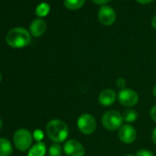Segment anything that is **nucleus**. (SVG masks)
<instances>
[{"instance_id":"obj_9","label":"nucleus","mask_w":156,"mask_h":156,"mask_svg":"<svg viewBox=\"0 0 156 156\" xmlns=\"http://www.w3.org/2000/svg\"><path fill=\"white\" fill-rule=\"evenodd\" d=\"M98 20L104 26H110L116 20V12L112 8L103 6L98 11Z\"/></svg>"},{"instance_id":"obj_14","label":"nucleus","mask_w":156,"mask_h":156,"mask_svg":"<svg viewBox=\"0 0 156 156\" xmlns=\"http://www.w3.org/2000/svg\"><path fill=\"white\" fill-rule=\"evenodd\" d=\"M86 0H64V6L66 9L75 10L84 6Z\"/></svg>"},{"instance_id":"obj_3","label":"nucleus","mask_w":156,"mask_h":156,"mask_svg":"<svg viewBox=\"0 0 156 156\" xmlns=\"http://www.w3.org/2000/svg\"><path fill=\"white\" fill-rule=\"evenodd\" d=\"M123 117L122 115L116 111V110H109L107 111L102 116V125L108 130H117L119 129L123 123Z\"/></svg>"},{"instance_id":"obj_2","label":"nucleus","mask_w":156,"mask_h":156,"mask_svg":"<svg viewBox=\"0 0 156 156\" xmlns=\"http://www.w3.org/2000/svg\"><path fill=\"white\" fill-rule=\"evenodd\" d=\"M6 41L12 48H23L30 42V34L23 28H15L9 31Z\"/></svg>"},{"instance_id":"obj_27","label":"nucleus","mask_w":156,"mask_h":156,"mask_svg":"<svg viewBox=\"0 0 156 156\" xmlns=\"http://www.w3.org/2000/svg\"><path fill=\"white\" fill-rule=\"evenodd\" d=\"M2 80V75H1V73H0V82H1Z\"/></svg>"},{"instance_id":"obj_11","label":"nucleus","mask_w":156,"mask_h":156,"mask_svg":"<svg viewBox=\"0 0 156 156\" xmlns=\"http://www.w3.org/2000/svg\"><path fill=\"white\" fill-rule=\"evenodd\" d=\"M30 33L32 36L40 37L46 30V23L44 20H42L41 19L34 20L30 26Z\"/></svg>"},{"instance_id":"obj_24","label":"nucleus","mask_w":156,"mask_h":156,"mask_svg":"<svg viewBox=\"0 0 156 156\" xmlns=\"http://www.w3.org/2000/svg\"><path fill=\"white\" fill-rule=\"evenodd\" d=\"M136 1L140 3V4H148V3L151 2L152 0H136Z\"/></svg>"},{"instance_id":"obj_20","label":"nucleus","mask_w":156,"mask_h":156,"mask_svg":"<svg viewBox=\"0 0 156 156\" xmlns=\"http://www.w3.org/2000/svg\"><path fill=\"white\" fill-rule=\"evenodd\" d=\"M150 115H151V119H152L154 122H156V105L153 106V107L151 108V111H150Z\"/></svg>"},{"instance_id":"obj_5","label":"nucleus","mask_w":156,"mask_h":156,"mask_svg":"<svg viewBox=\"0 0 156 156\" xmlns=\"http://www.w3.org/2000/svg\"><path fill=\"white\" fill-rule=\"evenodd\" d=\"M77 127L83 134L91 135L97 129L96 119L90 114H82L77 119Z\"/></svg>"},{"instance_id":"obj_15","label":"nucleus","mask_w":156,"mask_h":156,"mask_svg":"<svg viewBox=\"0 0 156 156\" xmlns=\"http://www.w3.org/2000/svg\"><path fill=\"white\" fill-rule=\"evenodd\" d=\"M123 117V120L128 122V123H131L137 120L138 119V112L134 109H127L123 112L122 114Z\"/></svg>"},{"instance_id":"obj_25","label":"nucleus","mask_w":156,"mask_h":156,"mask_svg":"<svg viewBox=\"0 0 156 156\" xmlns=\"http://www.w3.org/2000/svg\"><path fill=\"white\" fill-rule=\"evenodd\" d=\"M152 94H153V96L156 98V85L154 86V87H153V89H152Z\"/></svg>"},{"instance_id":"obj_26","label":"nucleus","mask_w":156,"mask_h":156,"mask_svg":"<svg viewBox=\"0 0 156 156\" xmlns=\"http://www.w3.org/2000/svg\"><path fill=\"white\" fill-rule=\"evenodd\" d=\"M1 129H2V120L0 119V130H1Z\"/></svg>"},{"instance_id":"obj_6","label":"nucleus","mask_w":156,"mask_h":156,"mask_svg":"<svg viewBox=\"0 0 156 156\" xmlns=\"http://www.w3.org/2000/svg\"><path fill=\"white\" fill-rule=\"evenodd\" d=\"M118 99L122 106L131 108L137 105L139 101V96L134 90L130 88H124L119 91Z\"/></svg>"},{"instance_id":"obj_12","label":"nucleus","mask_w":156,"mask_h":156,"mask_svg":"<svg viewBox=\"0 0 156 156\" xmlns=\"http://www.w3.org/2000/svg\"><path fill=\"white\" fill-rule=\"evenodd\" d=\"M13 151L10 141L7 139L0 138V156H9Z\"/></svg>"},{"instance_id":"obj_17","label":"nucleus","mask_w":156,"mask_h":156,"mask_svg":"<svg viewBox=\"0 0 156 156\" xmlns=\"http://www.w3.org/2000/svg\"><path fill=\"white\" fill-rule=\"evenodd\" d=\"M62 147L59 145V143H53L51 145L49 149V155L50 156H62Z\"/></svg>"},{"instance_id":"obj_8","label":"nucleus","mask_w":156,"mask_h":156,"mask_svg":"<svg viewBox=\"0 0 156 156\" xmlns=\"http://www.w3.org/2000/svg\"><path fill=\"white\" fill-rule=\"evenodd\" d=\"M119 139L126 144L132 143L137 138L136 129L130 124H124L119 129Z\"/></svg>"},{"instance_id":"obj_4","label":"nucleus","mask_w":156,"mask_h":156,"mask_svg":"<svg viewBox=\"0 0 156 156\" xmlns=\"http://www.w3.org/2000/svg\"><path fill=\"white\" fill-rule=\"evenodd\" d=\"M32 143V135L26 129H18L14 134V144L20 151H25L29 150Z\"/></svg>"},{"instance_id":"obj_13","label":"nucleus","mask_w":156,"mask_h":156,"mask_svg":"<svg viewBox=\"0 0 156 156\" xmlns=\"http://www.w3.org/2000/svg\"><path fill=\"white\" fill-rule=\"evenodd\" d=\"M46 153V146L43 142H38L32 146L28 153V156H44Z\"/></svg>"},{"instance_id":"obj_23","label":"nucleus","mask_w":156,"mask_h":156,"mask_svg":"<svg viewBox=\"0 0 156 156\" xmlns=\"http://www.w3.org/2000/svg\"><path fill=\"white\" fill-rule=\"evenodd\" d=\"M151 26H152L153 29L156 30V15H155V16L152 18V20H151Z\"/></svg>"},{"instance_id":"obj_10","label":"nucleus","mask_w":156,"mask_h":156,"mask_svg":"<svg viewBox=\"0 0 156 156\" xmlns=\"http://www.w3.org/2000/svg\"><path fill=\"white\" fill-rule=\"evenodd\" d=\"M117 99V94L113 89L107 88L101 91V93L98 96V102L101 106L104 107H109L115 103Z\"/></svg>"},{"instance_id":"obj_19","label":"nucleus","mask_w":156,"mask_h":156,"mask_svg":"<svg viewBox=\"0 0 156 156\" xmlns=\"http://www.w3.org/2000/svg\"><path fill=\"white\" fill-rule=\"evenodd\" d=\"M136 156H154V155L149 150H140L136 152Z\"/></svg>"},{"instance_id":"obj_18","label":"nucleus","mask_w":156,"mask_h":156,"mask_svg":"<svg viewBox=\"0 0 156 156\" xmlns=\"http://www.w3.org/2000/svg\"><path fill=\"white\" fill-rule=\"evenodd\" d=\"M116 86H117V87H119L120 90L126 88V80L124 79V78H122V77L118 78L117 81H116Z\"/></svg>"},{"instance_id":"obj_7","label":"nucleus","mask_w":156,"mask_h":156,"mask_svg":"<svg viewBox=\"0 0 156 156\" xmlns=\"http://www.w3.org/2000/svg\"><path fill=\"white\" fill-rule=\"evenodd\" d=\"M63 151L66 156H84L85 147L76 140H68L63 145Z\"/></svg>"},{"instance_id":"obj_16","label":"nucleus","mask_w":156,"mask_h":156,"mask_svg":"<svg viewBox=\"0 0 156 156\" xmlns=\"http://www.w3.org/2000/svg\"><path fill=\"white\" fill-rule=\"evenodd\" d=\"M50 12V6L47 3H41L36 9V14L39 17H45Z\"/></svg>"},{"instance_id":"obj_1","label":"nucleus","mask_w":156,"mask_h":156,"mask_svg":"<svg viewBox=\"0 0 156 156\" xmlns=\"http://www.w3.org/2000/svg\"><path fill=\"white\" fill-rule=\"evenodd\" d=\"M46 133L48 137L55 143L63 142L69 133V129L65 122L60 119H51L46 127Z\"/></svg>"},{"instance_id":"obj_22","label":"nucleus","mask_w":156,"mask_h":156,"mask_svg":"<svg viewBox=\"0 0 156 156\" xmlns=\"http://www.w3.org/2000/svg\"><path fill=\"white\" fill-rule=\"evenodd\" d=\"M151 139H152V141L154 144H156V128L153 129L152 130V133H151Z\"/></svg>"},{"instance_id":"obj_28","label":"nucleus","mask_w":156,"mask_h":156,"mask_svg":"<svg viewBox=\"0 0 156 156\" xmlns=\"http://www.w3.org/2000/svg\"><path fill=\"white\" fill-rule=\"evenodd\" d=\"M124 156H134V155H132V154H127V155H124Z\"/></svg>"},{"instance_id":"obj_21","label":"nucleus","mask_w":156,"mask_h":156,"mask_svg":"<svg viewBox=\"0 0 156 156\" xmlns=\"http://www.w3.org/2000/svg\"><path fill=\"white\" fill-rule=\"evenodd\" d=\"M92 1L96 4H98V5H104V4L108 3L110 0H92Z\"/></svg>"}]
</instances>
